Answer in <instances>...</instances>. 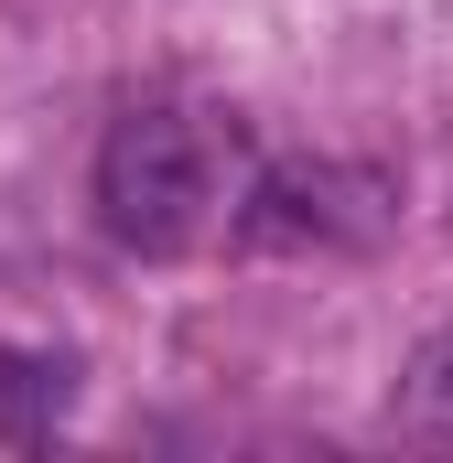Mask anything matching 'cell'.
Here are the masks:
<instances>
[{"mask_svg":"<svg viewBox=\"0 0 453 463\" xmlns=\"http://www.w3.org/2000/svg\"><path fill=\"white\" fill-rule=\"evenodd\" d=\"M98 216L140 259H162V248L195 237V216H206V140H195L184 109H130L109 129V151H98Z\"/></svg>","mask_w":453,"mask_h":463,"instance_id":"1","label":"cell"},{"mask_svg":"<svg viewBox=\"0 0 453 463\" xmlns=\"http://www.w3.org/2000/svg\"><path fill=\"white\" fill-rule=\"evenodd\" d=\"M400 216V184L389 173H356V162H270L237 248H378Z\"/></svg>","mask_w":453,"mask_h":463,"instance_id":"2","label":"cell"},{"mask_svg":"<svg viewBox=\"0 0 453 463\" xmlns=\"http://www.w3.org/2000/svg\"><path fill=\"white\" fill-rule=\"evenodd\" d=\"M76 399V355H0V442H43Z\"/></svg>","mask_w":453,"mask_h":463,"instance_id":"3","label":"cell"},{"mask_svg":"<svg viewBox=\"0 0 453 463\" xmlns=\"http://www.w3.org/2000/svg\"><path fill=\"white\" fill-rule=\"evenodd\" d=\"M410 399H421L432 420H453V324L432 335V345H421V366H410Z\"/></svg>","mask_w":453,"mask_h":463,"instance_id":"4","label":"cell"}]
</instances>
